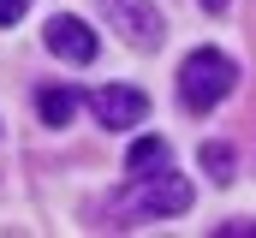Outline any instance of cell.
<instances>
[{
    "label": "cell",
    "instance_id": "obj_1",
    "mask_svg": "<svg viewBox=\"0 0 256 238\" xmlns=\"http://www.w3.org/2000/svg\"><path fill=\"white\" fill-rule=\"evenodd\" d=\"M232 84H238V66L220 54V48H196V54H185V66H179V102H185L191 114L220 108V102L232 96Z\"/></svg>",
    "mask_w": 256,
    "mask_h": 238
},
{
    "label": "cell",
    "instance_id": "obj_2",
    "mask_svg": "<svg viewBox=\"0 0 256 238\" xmlns=\"http://www.w3.org/2000/svg\"><path fill=\"white\" fill-rule=\"evenodd\" d=\"M120 208L126 214H143V220H161V214H185L191 208V184L173 173L167 161H161V173H131V190L120 196Z\"/></svg>",
    "mask_w": 256,
    "mask_h": 238
},
{
    "label": "cell",
    "instance_id": "obj_3",
    "mask_svg": "<svg viewBox=\"0 0 256 238\" xmlns=\"http://www.w3.org/2000/svg\"><path fill=\"white\" fill-rule=\"evenodd\" d=\"M90 114L102 119L108 131H131V125H143V114H149V96L131 90V84H108V90L90 96Z\"/></svg>",
    "mask_w": 256,
    "mask_h": 238
},
{
    "label": "cell",
    "instance_id": "obj_4",
    "mask_svg": "<svg viewBox=\"0 0 256 238\" xmlns=\"http://www.w3.org/2000/svg\"><path fill=\"white\" fill-rule=\"evenodd\" d=\"M42 42H48V48H54L60 60H72V66H90V60H96V48H102V42H96V30H90L84 18H72V12H60V18H48Z\"/></svg>",
    "mask_w": 256,
    "mask_h": 238
},
{
    "label": "cell",
    "instance_id": "obj_5",
    "mask_svg": "<svg viewBox=\"0 0 256 238\" xmlns=\"http://www.w3.org/2000/svg\"><path fill=\"white\" fill-rule=\"evenodd\" d=\"M102 12L126 30L137 48H155V42H161V12H155L149 0H102Z\"/></svg>",
    "mask_w": 256,
    "mask_h": 238
},
{
    "label": "cell",
    "instance_id": "obj_6",
    "mask_svg": "<svg viewBox=\"0 0 256 238\" xmlns=\"http://www.w3.org/2000/svg\"><path fill=\"white\" fill-rule=\"evenodd\" d=\"M36 108H42V125H66V119L78 114V90L54 84V90H42V96H36Z\"/></svg>",
    "mask_w": 256,
    "mask_h": 238
},
{
    "label": "cell",
    "instance_id": "obj_7",
    "mask_svg": "<svg viewBox=\"0 0 256 238\" xmlns=\"http://www.w3.org/2000/svg\"><path fill=\"white\" fill-rule=\"evenodd\" d=\"M161 161H167V143H161V137H137V143H131V155H126V173L161 167Z\"/></svg>",
    "mask_w": 256,
    "mask_h": 238
},
{
    "label": "cell",
    "instance_id": "obj_8",
    "mask_svg": "<svg viewBox=\"0 0 256 238\" xmlns=\"http://www.w3.org/2000/svg\"><path fill=\"white\" fill-rule=\"evenodd\" d=\"M202 167H208L214 184H226V178H232V149H226V143H202Z\"/></svg>",
    "mask_w": 256,
    "mask_h": 238
},
{
    "label": "cell",
    "instance_id": "obj_9",
    "mask_svg": "<svg viewBox=\"0 0 256 238\" xmlns=\"http://www.w3.org/2000/svg\"><path fill=\"white\" fill-rule=\"evenodd\" d=\"M24 12H30V0H0V30H6V24H18Z\"/></svg>",
    "mask_w": 256,
    "mask_h": 238
},
{
    "label": "cell",
    "instance_id": "obj_10",
    "mask_svg": "<svg viewBox=\"0 0 256 238\" xmlns=\"http://www.w3.org/2000/svg\"><path fill=\"white\" fill-rule=\"evenodd\" d=\"M202 6H208V12H226V0H202Z\"/></svg>",
    "mask_w": 256,
    "mask_h": 238
}]
</instances>
